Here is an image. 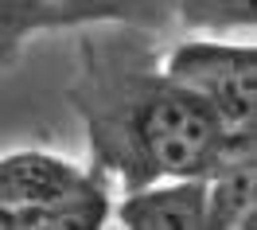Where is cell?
I'll list each match as a JSON object with an SVG mask.
<instances>
[{
    "label": "cell",
    "instance_id": "obj_1",
    "mask_svg": "<svg viewBox=\"0 0 257 230\" xmlns=\"http://www.w3.org/2000/svg\"><path fill=\"white\" fill-rule=\"evenodd\" d=\"M86 117L94 152L128 187L210 172L218 121L195 94L164 74L128 78L125 90Z\"/></svg>",
    "mask_w": 257,
    "mask_h": 230
},
{
    "label": "cell",
    "instance_id": "obj_5",
    "mask_svg": "<svg viewBox=\"0 0 257 230\" xmlns=\"http://www.w3.org/2000/svg\"><path fill=\"white\" fill-rule=\"evenodd\" d=\"M90 20H117V12L105 0H0V66L12 63L32 35Z\"/></svg>",
    "mask_w": 257,
    "mask_h": 230
},
{
    "label": "cell",
    "instance_id": "obj_2",
    "mask_svg": "<svg viewBox=\"0 0 257 230\" xmlns=\"http://www.w3.org/2000/svg\"><path fill=\"white\" fill-rule=\"evenodd\" d=\"M164 78L203 101L218 133H257V51L249 43H179L164 63Z\"/></svg>",
    "mask_w": 257,
    "mask_h": 230
},
{
    "label": "cell",
    "instance_id": "obj_8",
    "mask_svg": "<svg viewBox=\"0 0 257 230\" xmlns=\"http://www.w3.org/2000/svg\"><path fill=\"white\" fill-rule=\"evenodd\" d=\"M117 20H145V24H156L172 12V0H105Z\"/></svg>",
    "mask_w": 257,
    "mask_h": 230
},
{
    "label": "cell",
    "instance_id": "obj_3",
    "mask_svg": "<svg viewBox=\"0 0 257 230\" xmlns=\"http://www.w3.org/2000/svg\"><path fill=\"white\" fill-rule=\"evenodd\" d=\"M0 199H16L32 207L63 214L74 230L101 226L109 203L94 176H86L78 164L59 160L51 152H16L0 160Z\"/></svg>",
    "mask_w": 257,
    "mask_h": 230
},
{
    "label": "cell",
    "instance_id": "obj_7",
    "mask_svg": "<svg viewBox=\"0 0 257 230\" xmlns=\"http://www.w3.org/2000/svg\"><path fill=\"white\" fill-rule=\"evenodd\" d=\"M179 16L203 32H249L253 28V0H172Z\"/></svg>",
    "mask_w": 257,
    "mask_h": 230
},
{
    "label": "cell",
    "instance_id": "obj_6",
    "mask_svg": "<svg viewBox=\"0 0 257 230\" xmlns=\"http://www.w3.org/2000/svg\"><path fill=\"white\" fill-rule=\"evenodd\" d=\"M203 230H249L257 214V172L249 164L214 168L203 176Z\"/></svg>",
    "mask_w": 257,
    "mask_h": 230
},
{
    "label": "cell",
    "instance_id": "obj_4",
    "mask_svg": "<svg viewBox=\"0 0 257 230\" xmlns=\"http://www.w3.org/2000/svg\"><path fill=\"white\" fill-rule=\"evenodd\" d=\"M203 176L128 187V195L117 203V222L128 230H203Z\"/></svg>",
    "mask_w": 257,
    "mask_h": 230
}]
</instances>
